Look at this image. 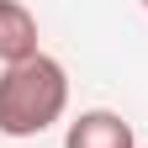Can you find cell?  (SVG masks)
I'll list each match as a JSON object with an SVG mask.
<instances>
[{"label": "cell", "instance_id": "6da1fadb", "mask_svg": "<svg viewBox=\"0 0 148 148\" xmlns=\"http://www.w3.org/2000/svg\"><path fill=\"white\" fill-rule=\"evenodd\" d=\"M64 111H69V74L58 58L37 53L0 74V132L5 138H37Z\"/></svg>", "mask_w": 148, "mask_h": 148}, {"label": "cell", "instance_id": "7a4b0ae2", "mask_svg": "<svg viewBox=\"0 0 148 148\" xmlns=\"http://www.w3.org/2000/svg\"><path fill=\"white\" fill-rule=\"evenodd\" d=\"M64 148H138V138H132V122L127 116L95 106V111H79V116L69 122Z\"/></svg>", "mask_w": 148, "mask_h": 148}, {"label": "cell", "instance_id": "3957f363", "mask_svg": "<svg viewBox=\"0 0 148 148\" xmlns=\"http://www.w3.org/2000/svg\"><path fill=\"white\" fill-rule=\"evenodd\" d=\"M37 16L21 5V0H0V64H27L37 58Z\"/></svg>", "mask_w": 148, "mask_h": 148}, {"label": "cell", "instance_id": "277c9868", "mask_svg": "<svg viewBox=\"0 0 148 148\" xmlns=\"http://www.w3.org/2000/svg\"><path fill=\"white\" fill-rule=\"evenodd\" d=\"M143 11H148V0H143Z\"/></svg>", "mask_w": 148, "mask_h": 148}]
</instances>
